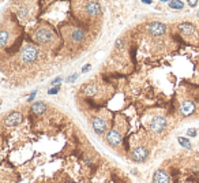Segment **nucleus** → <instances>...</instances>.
Listing matches in <instances>:
<instances>
[{
    "instance_id": "obj_1",
    "label": "nucleus",
    "mask_w": 199,
    "mask_h": 183,
    "mask_svg": "<svg viewBox=\"0 0 199 183\" xmlns=\"http://www.w3.org/2000/svg\"><path fill=\"white\" fill-rule=\"evenodd\" d=\"M19 59L23 64H33L40 59V49L34 47L33 44L23 45L22 51L19 53Z\"/></svg>"
},
{
    "instance_id": "obj_2",
    "label": "nucleus",
    "mask_w": 199,
    "mask_h": 183,
    "mask_svg": "<svg viewBox=\"0 0 199 183\" xmlns=\"http://www.w3.org/2000/svg\"><path fill=\"white\" fill-rule=\"evenodd\" d=\"M32 37H33V40L36 41V43H38V44H41V45L52 44V43L56 40L55 33L52 32L51 29H48V28H38V29H36V30L33 32Z\"/></svg>"
},
{
    "instance_id": "obj_3",
    "label": "nucleus",
    "mask_w": 199,
    "mask_h": 183,
    "mask_svg": "<svg viewBox=\"0 0 199 183\" xmlns=\"http://www.w3.org/2000/svg\"><path fill=\"white\" fill-rule=\"evenodd\" d=\"M146 32L151 37H162L168 32V28L167 25L159 22V21H153L146 26Z\"/></svg>"
},
{
    "instance_id": "obj_4",
    "label": "nucleus",
    "mask_w": 199,
    "mask_h": 183,
    "mask_svg": "<svg viewBox=\"0 0 199 183\" xmlns=\"http://www.w3.org/2000/svg\"><path fill=\"white\" fill-rule=\"evenodd\" d=\"M167 126H168V122L164 116H155V118H153L150 120V124H149L150 130L154 134H162L165 131Z\"/></svg>"
},
{
    "instance_id": "obj_5",
    "label": "nucleus",
    "mask_w": 199,
    "mask_h": 183,
    "mask_svg": "<svg viewBox=\"0 0 199 183\" xmlns=\"http://www.w3.org/2000/svg\"><path fill=\"white\" fill-rule=\"evenodd\" d=\"M149 157V150L145 146H136L131 152V160L135 163H143Z\"/></svg>"
},
{
    "instance_id": "obj_6",
    "label": "nucleus",
    "mask_w": 199,
    "mask_h": 183,
    "mask_svg": "<svg viewBox=\"0 0 199 183\" xmlns=\"http://www.w3.org/2000/svg\"><path fill=\"white\" fill-rule=\"evenodd\" d=\"M22 120H23V116H22L20 112L12 111L4 118V123H6V126H8V127H15V126L22 123Z\"/></svg>"
},
{
    "instance_id": "obj_7",
    "label": "nucleus",
    "mask_w": 199,
    "mask_h": 183,
    "mask_svg": "<svg viewBox=\"0 0 199 183\" xmlns=\"http://www.w3.org/2000/svg\"><path fill=\"white\" fill-rule=\"evenodd\" d=\"M180 113L184 116V118H188V116H191L195 113L196 108H195V104L192 103L191 100H184L183 103L180 104V108H179Z\"/></svg>"
},
{
    "instance_id": "obj_8",
    "label": "nucleus",
    "mask_w": 199,
    "mask_h": 183,
    "mask_svg": "<svg viewBox=\"0 0 199 183\" xmlns=\"http://www.w3.org/2000/svg\"><path fill=\"white\" fill-rule=\"evenodd\" d=\"M105 141H107L111 146H119V145H121V135H120V133L117 131V130H109V131L107 133V135H105Z\"/></svg>"
},
{
    "instance_id": "obj_9",
    "label": "nucleus",
    "mask_w": 199,
    "mask_h": 183,
    "mask_svg": "<svg viewBox=\"0 0 199 183\" xmlns=\"http://www.w3.org/2000/svg\"><path fill=\"white\" fill-rule=\"evenodd\" d=\"M92 126H93V130L96 134L98 135H102L104 133L107 131V122L102 119V118H100V116H94L92 119Z\"/></svg>"
},
{
    "instance_id": "obj_10",
    "label": "nucleus",
    "mask_w": 199,
    "mask_h": 183,
    "mask_svg": "<svg viewBox=\"0 0 199 183\" xmlns=\"http://www.w3.org/2000/svg\"><path fill=\"white\" fill-rule=\"evenodd\" d=\"M83 10L89 16H97L101 12V6H100L98 1H85Z\"/></svg>"
},
{
    "instance_id": "obj_11",
    "label": "nucleus",
    "mask_w": 199,
    "mask_h": 183,
    "mask_svg": "<svg viewBox=\"0 0 199 183\" xmlns=\"http://www.w3.org/2000/svg\"><path fill=\"white\" fill-rule=\"evenodd\" d=\"M153 183H171V176L167 172V170L159 168L153 175Z\"/></svg>"
},
{
    "instance_id": "obj_12",
    "label": "nucleus",
    "mask_w": 199,
    "mask_h": 183,
    "mask_svg": "<svg viewBox=\"0 0 199 183\" xmlns=\"http://www.w3.org/2000/svg\"><path fill=\"white\" fill-rule=\"evenodd\" d=\"M177 29H179L180 34H183V36H186V37L192 36V34L196 32L195 26H194L192 23H190V22H183V23H180Z\"/></svg>"
},
{
    "instance_id": "obj_13",
    "label": "nucleus",
    "mask_w": 199,
    "mask_h": 183,
    "mask_svg": "<svg viewBox=\"0 0 199 183\" xmlns=\"http://www.w3.org/2000/svg\"><path fill=\"white\" fill-rule=\"evenodd\" d=\"M85 40V32L80 29H72L71 30V41L74 44H80Z\"/></svg>"
},
{
    "instance_id": "obj_14",
    "label": "nucleus",
    "mask_w": 199,
    "mask_h": 183,
    "mask_svg": "<svg viewBox=\"0 0 199 183\" xmlns=\"http://www.w3.org/2000/svg\"><path fill=\"white\" fill-rule=\"evenodd\" d=\"M47 104L44 103V101H37V103H34L32 105V112L34 113V115H42L45 111H47Z\"/></svg>"
},
{
    "instance_id": "obj_15",
    "label": "nucleus",
    "mask_w": 199,
    "mask_h": 183,
    "mask_svg": "<svg viewBox=\"0 0 199 183\" xmlns=\"http://www.w3.org/2000/svg\"><path fill=\"white\" fill-rule=\"evenodd\" d=\"M82 93L88 97H93V96L97 94V86L94 84H88L85 85L83 89H82Z\"/></svg>"
},
{
    "instance_id": "obj_16",
    "label": "nucleus",
    "mask_w": 199,
    "mask_h": 183,
    "mask_svg": "<svg viewBox=\"0 0 199 183\" xmlns=\"http://www.w3.org/2000/svg\"><path fill=\"white\" fill-rule=\"evenodd\" d=\"M29 11H30V10L26 7V4H23V6L18 7V10H16V15H18V18H19L20 21H26L29 18Z\"/></svg>"
},
{
    "instance_id": "obj_17",
    "label": "nucleus",
    "mask_w": 199,
    "mask_h": 183,
    "mask_svg": "<svg viewBox=\"0 0 199 183\" xmlns=\"http://www.w3.org/2000/svg\"><path fill=\"white\" fill-rule=\"evenodd\" d=\"M168 6L172 10H183L184 1H181V0H172V1H168Z\"/></svg>"
},
{
    "instance_id": "obj_18",
    "label": "nucleus",
    "mask_w": 199,
    "mask_h": 183,
    "mask_svg": "<svg viewBox=\"0 0 199 183\" xmlns=\"http://www.w3.org/2000/svg\"><path fill=\"white\" fill-rule=\"evenodd\" d=\"M177 141H179V143L184 148V149H188V150H190V149L192 148V145H191V142H190V139H188V138H184V137H179V138H177Z\"/></svg>"
},
{
    "instance_id": "obj_19",
    "label": "nucleus",
    "mask_w": 199,
    "mask_h": 183,
    "mask_svg": "<svg viewBox=\"0 0 199 183\" xmlns=\"http://www.w3.org/2000/svg\"><path fill=\"white\" fill-rule=\"evenodd\" d=\"M0 43H1V47H4V45L8 43V32L7 30H1V33H0Z\"/></svg>"
},
{
    "instance_id": "obj_20",
    "label": "nucleus",
    "mask_w": 199,
    "mask_h": 183,
    "mask_svg": "<svg viewBox=\"0 0 199 183\" xmlns=\"http://www.w3.org/2000/svg\"><path fill=\"white\" fill-rule=\"evenodd\" d=\"M124 45H126V41H124V38H117V40H116L115 47L117 48V49H121V48H124Z\"/></svg>"
},
{
    "instance_id": "obj_21",
    "label": "nucleus",
    "mask_w": 199,
    "mask_h": 183,
    "mask_svg": "<svg viewBox=\"0 0 199 183\" xmlns=\"http://www.w3.org/2000/svg\"><path fill=\"white\" fill-rule=\"evenodd\" d=\"M60 92V86H53V88H51L48 90V94H57Z\"/></svg>"
},
{
    "instance_id": "obj_22",
    "label": "nucleus",
    "mask_w": 199,
    "mask_h": 183,
    "mask_svg": "<svg viewBox=\"0 0 199 183\" xmlns=\"http://www.w3.org/2000/svg\"><path fill=\"white\" fill-rule=\"evenodd\" d=\"M187 135L188 137H196V135H198L196 128H190V130H187Z\"/></svg>"
},
{
    "instance_id": "obj_23",
    "label": "nucleus",
    "mask_w": 199,
    "mask_h": 183,
    "mask_svg": "<svg viewBox=\"0 0 199 183\" xmlns=\"http://www.w3.org/2000/svg\"><path fill=\"white\" fill-rule=\"evenodd\" d=\"M61 81H63V78H61V77H56L55 79L51 82V85H52V86H53V85H60V84H61Z\"/></svg>"
},
{
    "instance_id": "obj_24",
    "label": "nucleus",
    "mask_w": 199,
    "mask_h": 183,
    "mask_svg": "<svg viewBox=\"0 0 199 183\" xmlns=\"http://www.w3.org/2000/svg\"><path fill=\"white\" fill-rule=\"evenodd\" d=\"M76 78H78V74H72V75H70V77L67 78V79H66V82L71 84V82H74V81L76 79Z\"/></svg>"
},
{
    "instance_id": "obj_25",
    "label": "nucleus",
    "mask_w": 199,
    "mask_h": 183,
    "mask_svg": "<svg viewBox=\"0 0 199 183\" xmlns=\"http://www.w3.org/2000/svg\"><path fill=\"white\" fill-rule=\"evenodd\" d=\"M37 96V90H33L32 93H30V96H29V99H28V101H33L34 100V97Z\"/></svg>"
},
{
    "instance_id": "obj_26",
    "label": "nucleus",
    "mask_w": 199,
    "mask_h": 183,
    "mask_svg": "<svg viewBox=\"0 0 199 183\" xmlns=\"http://www.w3.org/2000/svg\"><path fill=\"white\" fill-rule=\"evenodd\" d=\"M90 67H92V64H86V66H83V67H82L80 72H88L89 70H90Z\"/></svg>"
},
{
    "instance_id": "obj_27",
    "label": "nucleus",
    "mask_w": 199,
    "mask_h": 183,
    "mask_svg": "<svg viewBox=\"0 0 199 183\" xmlns=\"http://www.w3.org/2000/svg\"><path fill=\"white\" fill-rule=\"evenodd\" d=\"M188 6H190V7H196V6H198V1H195V0L190 1V0H188Z\"/></svg>"
},
{
    "instance_id": "obj_28",
    "label": "nucleus",
    "mask_w": 199,
    "mask_h": 183,
    "mask_svg": "<svg viewBox=\"0 0 199 183\" xmlns=\"http://www.w3.org/2000/svg\"><path fill=\"white\" fill-rule=\"evenodd\" d=\"M196 15H198V18H199V11H198V12H196Z\"/></svg>"
}]
</instances>
